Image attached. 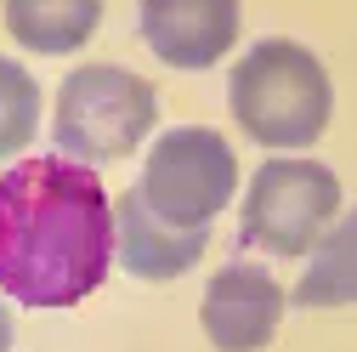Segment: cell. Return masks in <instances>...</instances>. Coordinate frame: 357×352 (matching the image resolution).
<instances>
[{"label": "cell", "instance_id": "cell-12", "mask_svg": "<svg viewBox=\"0 0 357 352\" xmlns=\"http://www.w3.org/2000/svg\"><path fill=\"white\" fill-rule=\"evenodd\" d=\"M0 352H12V313L0 307Z\"/></svg>", "mask_w": 357, "mask_h": 352}, {"label": "cell", "instance_id": "cell-6", "mask_svg": "<svg viewBox=\"0 0 357 352\" xmlns=\"http://www.w3.org/2000/svg\"><path fill=\"white\" fill-rule=\"evenodd\" d=\"M284 307H289V295H284V284L266 267L227 261V267L210 279V290H204L199 324H204L215 352H261L266 341L278 335Z\"/></svg>", "mask_w": 357, "mask_h": 352}, {"label": "cell", "instance_id": "cell-3", "mask_svg": "<svg viewBox=\"0 0 357 352\" xmlns=\"http://www.w3.org/2000/svg\"><path fill=\"white\" fill-rule=\"evenodd\" d=\"M153 119H159V91L142 74H130L119 63H85L57 91L52 137H57L63 159L108 165V159L137 154Z\"/></svg>", "mask_w": 357, "mask_h": 352}, {"label": "cell", "instance_id": "cell-7", "mask_svg": "<svg viewBox=\"0 0 357 352\" xmlns=\"http://www.w3.org/2000/svg\"><path fill=\"white\" fill-rule=\"evenodd\" d=\"M142 40L170 68H210L238 40V0H142Z\"/></svg>", "mask_w": 357, "mask_h": 352}, {"label": "cell", "instance_id": "cell-8", "mask_svg": "<svg viewBox=\"0 0 357 352\" xmlns=\"http://www.w3.org/2000/svg\"><path fill=\"white\" fill-rule=\"evenodd\" d=\"M210 228H170L142 205V193L130 188L114 205V250H119V267L142 284H165V279H182L193 261L204 256Z\"/></svg>", "mask_w": 357, "mask_h": 352}, {"label": "cell", "instance_id": "cell-4", "mask_svg": "<svg viewBox=\"0 0 357 352\" xmlns=\"http://www.w3.org/2000/svg\"><path fill=\"white\" fill-rule=\"evenodd\" d=\"M238 188V159L233 142L210 125H176L153 142L148 165H142V205L170 228H210L221 205Z\"/></svg>", "mask_w": 357, "mask_h": 352}, {"label": "cell", "instance_id": "cell-5", "mask_svg": "<svg viewBox=\"0 0 357 352\" xmlns=\"http://www.w3.org/2000/svg\"><path fill=\"white\" fill-rule=\"evenodd\" d=\"M340 216V176L318 159H266L244 193V244L306 256Z\"/></svg>", "mask_w": 357, "mask_h": 352}, {"label": "cell", "instance_id": "cell-9", "mask_svg": "<svg viewBox=\"0 0 357 352\" xmlns=\"http://www.w3.org/2000/svg\"><path fill=\"white\" fill-rule=\"evenodd\" d=\"M102 0H6V29L40 57H63L97 34Z\"/></svg>", "mask_w": 357, "mask_h": 352}, {"label": "cell", "instance_id": "cell-10", "mask_svg": "<svg viewBox=\"0 0 357 352\" xmlns=\"http://www.w3.org/2000/svg\"><path fill=\"white\" fill-rule=\"evenodd\" d=\"M357 301V205L312 244V267L295 284V307H351Z\"/></svg>", "mask_w": 357, "mask_h": 352}, {"label": "cell", "instance_id": "cell-2", "mask_svg": "<svg viewBox=\"0 0 357 352\" xmlns=\"http://www.w3.org/2000/svg\"><path fill=\"white\" fill-rule=\"evenodd\" d=\"M227 108L261 148H312L329 131L335 85L301 40H255L227 80Z\"/></svg>", "mask_w": 357, "mask_h": 352}, {"label": "cell", "instance_id": "cell-11", "mask_svg": "<svg viewBox=\"0 0 357 352\" xmlns=\"http://www.w3.org/2000/svg\"><path fill=\"white\" fill-rule=\"evenodd\" d=\"M34 131H40V85L23 63L0 57V159L23 154Z\"/></svg>", "mask_w": 357, "mask_h": 352}, {"label": "cell", "instance_id": "cell-1", "mask_svg": "<svg viewBox=\"0 0 357 352\" xmlns=\"http://www.w3.org/2000/svg\"><path fill=\"white\" fill-rule=\"evenodd\" d=\"M114 261V205L91 165L34 154L0 176V290L17 307H79Z\"/></svg>", "mask_w": 357, "mask_h": 352}]
</instances>
